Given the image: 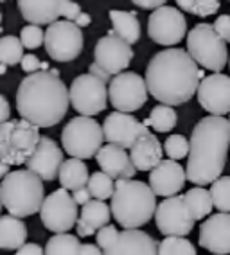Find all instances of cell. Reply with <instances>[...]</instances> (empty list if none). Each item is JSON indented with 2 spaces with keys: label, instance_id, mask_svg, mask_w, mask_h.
Here are the masks:
<instances>
[{
  "label": "cell",
  "instance_id": "6da1fadb",
  "mask_svg": "<svg viewBox=\"0 0 230 255\" xmlns=\"http://www.w3.org/2000/svg\"><path fill=\"white\" fill-rule=\"evenodd\" d=\"M144 78L149 94L158 103L180 106L198 94L203 70L189 54V50L169 47L149 59Z\"/></svg>",
  "mask_w": 230,
  "mask_h": 255
},
{
  "label": "cell",
  "instance_id": "7a4b0ae2",
  "mask_svg": "<svg viewBox=\"0 0 230 255\" xmlns=\"http://www.w3.org/2000/svg\"><path fill=\"white\" fill-rule=\"evenodd\" d=\"M70 105V88L60 78V70H38L23 78L16 90V110L40 128H52L63 121Z\"/></svg>",
  "mask_w": 230,
  "mask_h": 255
},
{
  "label": "cell",
  "instance_id": "3957f363",
  "mask_svg": "<svg viewBox=\"0 0 230 255\" xmlns=\"http://www.w3.org/2000/svg\"><path fill=\"white\" fill-rule=\"evenodd\" d=\"M187 180L194 185H211L221 176L230 147V119L209 115L191 133Z\"/></svg>",
  "mask_w": 230,
  "mask_h": 255
},
{
  "label": "cell",
  "instance_id": "277c9868",
  "mask_svg": "<svg viewBox=\"0 0 230 255\" xmlns=\"http://www.w3.org/2000/svg\"><path fill=\"white\" fill-rule=\"evenodd\" d=\"M110 207L120 227L140 228L149 223L157 212V194L151 185L133 178L117 180Z\"/></svg>",
  "mask_w": 230,
  "mask_h": 255
},
{
  "label": "cell",
  "instance_id": "5b68a950",
  "mask_svg": "<svg viewBox=\"0 0 230 255\" xmlns=\"http://www.w3.org/2000/svg\"><path fill=\"white\" fill-rule=\"evenodd\" d=\"M0 200L9 214L16 218H29L40 212L45 201L43 180L27 167L13 171L2 180Z\"/></svg>",
  "mask_w": 230,
  "mask_h": 255
},
{
  "label": "cell",
  "instance_id": "8992f818",
  "mask_svg": "<svg viewBox=\"0 0 230 255\" xmlns=\"http://www.w3.org/2000/svg\"><path fill=\"white\" fill-rule=\"evenodd\" d=\"M42 140L40 126L27 119L0 124V160L11 165H25Z\"/></svg>",
  "mask_w": 230,
  "mask_h": 255
},
{
  "label": "cell",
  "instance_id": "52a82bcc",
  "mask_svg": "<svg viewBox=\"0 0 230 255\" xmlns=\"http://www.w3.org/2000/svg\"><path fill=\"white\" fill-rule=\"evenodd\" d=\"M187 50L203 69L221 72L229 63L227 41L211 23H196L187 34Z\"/></svg>",
  "mask_w": 230,
  "mask_h": 255
},
{
  "label": "cell",
  "instance_id": "ba28073f",
  "mask_svg": "<svg viewBox=\"0 0 230 255\" xmlns=\"http://www.w3.org/2000/svg\"><path fill=\"white\" fill-rule=\"evenodd\" d=\"M103 140H106L105 129L96 119L88 115L74 117L61 131V146L65 153L81 160L94 158L103 147Z\"/></svg>",
  "mask_w": 230,
  "mask_h": 255
},
{
  "label": "cell",
  "instance_id": "9c48e42d",
  "mask_svg": "<svg viewBox=\"0 0 230 255\" xmlns=\"http://www.w3.org/2000/svg\"><path fill=\"white\" fill-rule=\"evenodd\" d=\"M83 27L72 20H56L45 31V50L49 58L60 63L74 61L83 50Z\"/></svg>",
  "mask_w": 230,
  "mask_h": 255
},
{
  "label": "cell",
  "instance_id": "30bf717a",
  "mask_svg": "<svg viewBox=\"0 0 230 255\" xmlns=\"http://www.w3.org/2000/svg\"><path fill=\"white\" fill-rule=\"evenodd\" d=\"M108 83L94 74H81L70 85V105L81 115H94L105 112L108 106Z\"/></svg>",
  "mask_w": 230,
  "mask_h": 255
},
{
  "label": "cell",
  "instance_id": "8fae6325",
  "mask_svg": "<svg viewBox=\"0 0 230 255\" xmlns=\"http://www.w3.org/2000/svg\"><path fill=\"white\" fill-rule=\"evenodd\" d=\"M147 83L140 74L124 70V72L114 76L108 85V96L110 105L119 112H137L147 103Z\"/></svg>",
  "mask_w": 230,
  "mask_h": 255
},
{
  "label": "cell",
  "instance_id": "7c38bea8",
  "mask_svg": "<svg viewBox=\"0 0 230 255\" xmlns=\"http://www.w3.org/2000/svg\"><path fill=\"white\" fill-rule=\"evenodd\" d=\"M78 203L74 196H70L69 189H65V187L51 192L45 198L42 210H40V219H42L43 227L56 234L72 230V227L78 225Z\"/></svg>",
  "mask_w": 230,
  "mask_h": 255
},
{
  "label": "cell",
  "instance_id": "4fadbf2b",
  "mask_svg": "<svg viewBox=\"0 0 230 255\" xmlns=\"http://www.w3.org/2000/svg\"><path fill=\"white\" fill-rule=\"evenodd\" d=\"M187 34V20L184 13L171 5L153 9L147 20V36L158 45H178Z\"/></svg>",
  "mask_w": 230,
  "mask_h": 255
},
{
  "label": "cell",
  "instance_id": "5bb4252c",
  "mask_svg": "<svg viewBox=\"0 0 230 255\" xmlns=\"http://www.w3.org/2000/svg\"><path fill=\"white\" fill-rule=\"evenodd\" d=\"M157 228L164 236H189L193 232L194 221L184 196H169L158 203L155 212Z\"/></svg>",
  "mask_w": 230,
  "mask_h": 255
},
{
  "label": "cell",
  "instance_id": "9a60e30c",
  "mask_svg": "<svg viewBox=\"0 0 230 255\" xmlns=\"http://www.w3.org/2000/svg\"><path fill=\"white\" fill-rule=\"evenodd\" d=\"M94 59L108 74L117 76L129 67L133 59V49H131V43H128L122 38L115 34H106L97 40L96 49H94Z\"/></svg>",
  "mask_w": 230,
  "mask_h": 255
},
{
  "label": "cell",
  "instance_id": "2e32d148",
  "mask_svg": "<svg viewBox=\"0 0 230 255\" xmlns=\"http://www.w3.org/2000/svg\"><path fill=\"white\" fill-rule=\"evenodd\" d=\"M103 129H105V138L110 144H117V146L126 147V149H131L135 142L142 137L144 133L149 131L146 124L140 123L138 119L126 114V112H119V110L112 112L105 119Z\"/></svg>",
  "mask_w": 230,
  "mask_h": 255
},
{
  "label": "cell",
  "instance_id": "e0dca14e",
  "mask_svg": "<svg viewBox=\"0 0 230 255\" xmlns=\"http://www.w3.org/2000/svg\"><path fill=\"white\" fill-rule=\"evenodd\" d=\"M198 103L211 115L230 114V76L214 72L203 78L198 88Z\"/></svg>",
  "mask_w": 230,
  "mask_h": 255
},
{
  "label": "cell",
  "instance_id": "ac0fdd59",
  "mask_svg": "<svg viewBox=\"0 0 230 255\" xmlns=\"http://www.w3.org/2000/svg\"><path fill=\"white\" fill-rule=\"evenodd\" d=\"M63 151L52 138L42 137L36 151L29 156L25 167L36 173L43 182H52L60 176V169L63 165Z\"/></svg>",
  "mask_w": 230,
  "mask_h": 255
},
{
  "label": "cell",
  "instance_id": "d6986e66",
  "mask_svg": "<svg viewBox=\"0 0 230 255\" xmlns=\"http://www.w3.org/2000/svg\"><path fill=\"white\" fill-rule=\"evenodd\" d=\"M200 245L211 254H230V212H220L203 221L200 228Z\"/></svg>",
  "mask_w": 230,
  "mask_h": 255
},
{
  "label": "cell",
  "instance_id": "ffe728a7",
  "mask_svg": "<svg viewBox=\"0 0 230 255\" xmlns=\"http://www.w3.org/2000/svg\"><path fill=\"white\" fill-rule=\"evenodd\" d=\"M149 185L157 196H176L185 185L187 171L176 160H162L157 167L149 171Z\"/></svg>",
  "mask_w": 230,
  "mask_h": 255
},
{
  "label": "cell",
  "instance_id": "44dd1931",
  "mask_svg": "<svg viewBox=\"0 0 230 255\" xmlns=\"http://www.w3.org/2000/svg\"><path fill=\"white\" fill-rule=\"evenodd\" d=\"M105 255H158V243L138 228H124L105 250Z\"/></svg>",
  "mask_w": 230,
  "mask_h": 255
},
{
  "label": "cell",
  "instance_id": "7402d4cb",
  "mask_svg": "<svg viewBox=\"0 0 230 255\" xmlns=\"http://www.w3.org/2000/svg\"><path fill=\"white\" fill-rule=\"evenodd\" d=\"M96 162L101 171L110 174L114 180H128V178H133L138 171L131 156L126 153V147L110 144V142L99 149V153L96 155Z\"/></svg>",
  "mask_w": 230,
  "mask_h": 255
},
{
  "label": "cell",
  "instance_id": "603a6c76",
  "mask_svg": "<svg viewBox=\"0 0 230 255\" xmlns=\"http://www.w3.org/2000/svg\"><path fill=\"white\" fill-rule=\"evenodd\" d=\"M65 4L67 0H18V9L29 23L51 25L63 14Z\"/></svg>",
  "mask_w": 230,
  "mask_h": 255
},
{
  "label": "cell",
  "instance_id": "cb8c5ba5",
  "mask_svg": "<svg viewBox=\"0 0 230 255\" xmlns=\"http://www.w3.org/2000/svg\"><path fill=\"white\" fill-rule=\"evenodd\" d=\"M112 214H114L112 207L106 205L105 200H90L87 205H83L81 214H79L78 225H76L78 236L88 237L97 234L99 228L110 225Z\"/></svg>",
  "mask_w": 230,
  "mask_h": 255
},
{
  "label": "cell",
  "instance_id": "d4e9b609",
  "mask_svg": "<svg viewBox=\"0 0 230 255\" xmlns=\"http://www.w3.org/2000/svg\"><path fill=\"white\" fill-rule=\"evenodd\" d=\"M162 155L164 147L151 131L144 133L129 149V156L138 171H153L162 162Z\"/></svg>",
  "mask_w": 230,
  "mask_h": 255
},
{
  "label": "cell",
  "instance_id": "484cf974",
  "mask_svg": "<svg viewBox=\"0 0 230 255\" xmlns=\"http://www.w3.org/2000/svg\"><path fill=\"white\" fill-rule=\"evenodd\" d=\"M27 239V227L16 216H2L0 218V248L4 252L18 250L25 245Z\"/></svg>",
  "mask_w": 230,
  "mask_h": 255
},
{
  "label": "cell",
  "instance_id": "4316f807",
  "mask_svg": "<svg viewBox=\"0 0 230 255\" xmlns=\"http://www.w3.org/2000/svg\"><path fill=\"white\" fill-rule=\"evenodd\" d=\"M112 22V31L108 34H115V36L122 38L128 43H137L140 38V22L137 18L135 11H120V9H112L108 13Z\"/></svg>",
  "mask_w": 230,
  "mask_h": 255
},
{
  "label": "cell",
  "instance_id": "83f0119b",
  "mask_svg": "<svg viewBox=\"0 0 230 255\" xmlns=\"http://www.w3.org/2000/svg\"><path fill=\"white\" fill-rule=\"evenodd\" d=\"M58 180H60L61 187L69 189V191H76V189L87 187L88 185V180H90L88 164L85 162V160H81V158L70 156V158L65 160L63 165H61Z\"/></svg>",
  "mask_w": 230,
  "mask_h": 255
},
{
  "label": "cell",
  "instance_id": "f1b7e54d",
  "mask_svg": "<svg viewBox=\"0 0 230 255\" xmlns=\"http://www.w3.org/2000/svg\"><path fill=\"white\" fill-rule=\"evenodd\" d=\"M184 198L196 221H202L203 218H207L214 209V200H212L211 191L203 189V185H196L193 189H189L184 194Z\"/></svg>",
  "mask_w": 230,
  "mask_h": 255
},
{
  "label": "cell",
  "instance_id": "f546056e",
  "mask_svg": "<svg viewBox=\"0 0 230 255\" xmlns=\"http://www.w3.org/2000/svg\"><path fill=\"white\" fill-rule=\"evenodd\" d=\"M176 123H178V115H176L175 108L171 105H158L151 110V114L147 115L144 121L147 128H153L158 133H169L175 129Z\"/></svg>",
  "mask_w": 230,
  "mask_h": 255
},
{
  "label": "cell",
  "instance_id": "4dcf8cb0",
  "mask_svg": "<svg viewBox=\"0 0 230 255\" xmlns=\"http://www.w3.org/2000/svg\"><path fill=\"white\" fill-rule=\"evenodd\" d=\"M81 243L72 234H56L45 245V255H79L81 254Z\"/></svg>",
  "mask_w": 230,
  "mask_h": 255
},
{
  "label": "cell",
  "instance_id": "1f68e13d",
  "mask_svg": "<svg viewBox=\"0 0 230 255\" xmlns=\"http://www.w3.org/2000/svg\"><path fill=\"white\" fill-rule=\"evenodd\" d=\"M23 43L20 38L16 36H4L0 40V63L7 65V67H14L16 63H22L23 59Z\"/></svg>",
  "mask_w": 230,
  "mask_h": 255
},
{
  "label": "cell",
  "instance_id": "d6a6232c",
  "mask_svg": "<svg viewBox=\"0 0 230 255\" xmlns=\"http://www.w3.org/2000/svg\"><path fill=\"white\" fill-rule=\"evenodd\" d=\"M115 183L117 182H114L110 174H106L105 171H97L90 174L87 187L96 200H112L115 192Z\"/></svg>",
  "mask_w": 230,
  "mask_h": 255
},
{
  "label": "cell",
  "instance_id": "836d02e7",
  "mask_svg": "<svg viewBox=\"0 0 230 255\" xmlns=\"http://www.w3.org/2000/svg\"><path fill=\"white\" fill-rule=\"evenodd\" d=\"M158 255H196V248L184 236H166L158 245Z\"/></svg>",
  "mask_w": 230,
  "mask_h": 255
},
{
  "label": "cell",
  "instance_id": "e575fe53",
  "mask_svg": "<svg viewBox=\"0 0 230 255\" xmlns=\"http://www.w3.org/2000/svg\"><path fill=\"white\" fill-rule=\"evenodd\" d=\"M176 4L194 16H212L221 7V0H176Z\"/></svg>",
  "mask_w": 230,
  "mask_h": 255
},
{
  "label": "cell",
  "instance_id": "d590c367",
  "mask_svg": "<svg viewBox=\"0 0 230 255\" xmlns=\"http://www.w3.org/2000/svg\"><path fill=\"white\" fill-rule=\"evenodd\" d=\"M211 194L214 207L220 212H230V176H220L211 183Z\"/></svg>",
  "mask_w": 230,
  "mask_h": 255
},
{
  "label": "cell",
  "instance_id": "8d00e7d4",
  "mask_svg": "<svg viewBox=\"0 0 230 255\" xmlns=\"http://www.w3.org/2000/svg\"><path fill=\"white\" fill-rule=\"evenodd\" d=\"M164 151L167 153V156L173 160H182L189 155L191 151V142H187V138L184 135H169L164 142Z\"/></svg>",
  "mask_w": 230,
  "mask_h": 255
},
{
  "label": "cell",
  "instance_id": "74e56055",
  "mask_svg": "<svg viewBox=\"0 0 230 255\" xmlns=\"http://www.w3.org/2000/svg\"><path fill=\"white\" fill-rule=\"evenodd\" d=\"M20 40H22L25 49H38V47L45 45V32L38 23H29L20 32Z\"/></svg>",
  "mask_w": 230,
  "mask_h": 255
},
{
  "label": "cell",
  "instance_id": "f35d334b",
  "mask_svg": "<svg viewBox=\"0 0 230 255\" xmlns=\"http://www.w3.org/2000/svg\"><path fill=\"white\" fill-rule=\"evenodd\" d=\"M117 236H119V230H117L114 225H106V227H103V228L97 230L96 241H97V245L101 246L103 250H106V248H108V246L117 239Z\"/></svg>",
  "mask_w": 230,
  "mask_h": 255
},
{
  "label": "cell",
  "instance_id": "ab89813d",
  "mask_svg": "<svg viewBox=\"0 0 230 255\" xmlns=\"http://www.w3.org/2000/svg\"><path fill=\"white\" fill-rule=\"evenodd\" d=\"M22 70L27 74H32V72H38V70H51V67H49V63H45V61H42V59L38 58V56L34 54H25L22 59Z\"/></svg>",
  "mask_w": 230,
  "mask_h": 255
},
{
  "label": "cell",
  "instance_id": "60d3db41",
  "mask_svg": "<svg viewBox=\"0 0 230 255\" xmlns=\"http://www.w3.org/2000/svg\"><path fill=\"white\" fill-rule=\"evenodd\" d=\"M212 25H214L218 34H220L227 43H230V14H221V16H218L216 22L212 23Z\"/></svg>",
  "mask_w": 230,
  "mask_h": 255
},
{
  "label": "cell",
  "instance_id": "b9f144b4",
  "mask_svg": "<svg viewBox=\"0 0 230 255\" xmlns=\"http://www.w3.org/2000/svg\"><path fill=\"white\" fill-rule=\"evenodd\" d=\"M81 13H83V11H81V5H79L78 2H74V0H67V4H65L63 14H61V16H65V20H72V22H76Z\"/></svg>",
  "mask_w": 230,
  "mask_h": 255
},
{
  "label": "cell",
  "instance_id": "7bdbcfd3",
  "mask_svg": "<svg viewBox=\"0 0 230 255\" xmlns=\"http://www.w3.org/2000/svg\"><path fill=\"white\" fill-rule=\"evenodd\" d=\"M14 255H45V252H43L42 246L36 245V243H29V245L20 246Z\"/></svg>",
  "mask_w": 230,
  "mask_h": 255
},
{
  "label": "cell",
  "instance_id": "ee69618b",
  "mask_svg": "<svg viewBox=\"0 0 230 255\" xmlns=\"http://www.w3.org/2000/svg\"><path fill=\"white\" fill-rule=\"evenodd\" d=\"M72 196L78 205H87L88 201H90V196H92V194H90V191H88V187H81V189L72 191Z\"/></svg>",
  "mask_w": 230,
  "mask_h": 255
},
{
  "label": "cell",
  "instance_id": "f6af8a7d",
  "mask_svg": "<svg viewBox=\"0 0 230 255\" xmlns=\"http://www.w3.org/2000/svg\"><path fill=\"white\" fill-rule=\"evenodd\" d=\"M88 72H90V74H94V76H97V78H99V79H103V81H106V83H108V85H110L112 78H114V76H112V74H108V72H106V70L103 69L101 65H97L96 61H94V63L90 65V69H88Z\"/></svg>",
  "mask_w": 230,
  "mask_h": 255
},
{
  "label": "cell",
  "instance_id": "bcb514c9",
  "mask_svg": "<svg viewBox=\"0 0 230 255\" xmlns=\"http://www.w3.org/2000/svg\"><path fill=\"white\" fill-rule=\"evenodd\" d=\"M131 2L138 7H142V9H158L166 4L167 0H131Z\"/></svg>",
  "mask_w": 230,
  "mask_h": 255
},
{
  "label": "cell",
  "instance_id": "7dc6e473",
  "mask_svg": "<svg viewBox=\"0 0 230 255\" xmlns=\"http://www.w3.org/2000/svg\"><path fill=\"white\" fill-rule=\"evenodd\" d=\"M0 108H2L0 123H7V121H11V108H9L7 99H5V96H0Z\"/></svg>",
  "mask_w": 230,
  "mask_h": 255
},
{
  "label": "cell",
  "instance_id": "c3c4849f",
  "mask_svg": "<svg viewBox=\"0 0 230 255\" xmlns=\"http://www.w3.org/2000/svg\"><path fill=\"white\" fill-rule=\"evenodd\" d=\"M79 255H105V250L99 245H83Z\"/></svg>",
  "mask_w": 230,
  "mask_h": 255
},
{
  "label": "cell",
  "instance_id": "681fc988",
  "mask_svg": "<svg viewBox=\"0 0 230 255\" xmlns=\"http://www.w3.org/2000/svg\"><path fill=\"white\" fill-rule=\"evenodd\" d=\"M90 22H92V18H90V14L88 13H81L78 16V20H76V23H78L79 27H88Z\"/></svg>",
  "mask_w": 230,
  "mask_h": 255
},
{
  "label": "cell",
  "instance_id": "f907efd6",
  "mask_svg": "<svg viewBox=\"0 0 230 255\" xmlns=\"http://www.w3.org/2000/svg\"><path fill=\"white\" fill-rule=\"evenodd\" d=\"M9 167H11V164H7V162H4V160H0V176L2 178L7 176V174H9Z\"/></svg>",
  "mask_w": 230,
  "mask_h": 255
},
{
  "label": "cell",
  "instance_id": "816d5d0a",
  "mask_svg": "<svg viewBox=\"0 0 230 255\" xmlns=\"http://www.w3.org/2000/svg\"><path fill=\"white\" fill-rule=\"evenodd\" d=\"M5 70H7V65L2 63V67H0V74H5Z\"/></svg>",
  "mask_w": 230,
  "mask_h": 255
},
{
  "label": "cell",
  "instance_id": "f5cc1de1",
  "mask_svg": "<svg viewBox=\"0 0 230 255\" xmlns=\"http://www.w3.org/2000/svg\"><path fill=\"white\" fill-rule=\"evenodd\" d=\"M2 2H7V0H2Z\"/></svg>",
  "mask_w": 230,
  "mask_h": 255
},
{
  "label": "cell",
  "instance_id": "db71d44e",
  "mask_svg": "<svg viewBox=\"0 0 230 255\" xmlns=\"http://www.w3.org/2000/svg\"><path fill=\"white\" fill-rule=\"evenodd\" d=\"M229 2H230V0H229Z\"/></svg>",
  "mask_w": 230,
  "mask_h": 255
},
{
  "label": "cell",
  "instance_id": "11a10c76",
  "mask_svg": "<svg viewBox=\"0 0 230 255\" xmlns=\"http://www.w3.org/2000/svg\"><path fill=\"white\" fill-rule=\"evenodd\" d=\"M214 255H216V254H214Z\"/></svg>",
  "mask_w": 230,
  "mask_h": 255
},
{
  "label": "cell",
  "instance_id": "9f6ffc18",
  "mask_svg": "<svg viewBox=\"0 0 230 255\" xmlns=\"http://www.w3.org/2000/svg\"><path fill=\"white\" fill-rule=\"evenodd\" d=\"M229 115H230V114H229Z\"/></svg>",
  "mask_w": 230,
  "mask_h": 255
}]
</instances>
